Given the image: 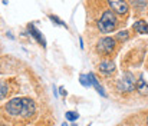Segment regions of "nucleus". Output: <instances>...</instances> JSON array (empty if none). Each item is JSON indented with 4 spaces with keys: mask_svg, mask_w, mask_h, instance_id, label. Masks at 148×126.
Instances as JSON below:
<instances>
[{
    "mask_svg": "<svg viewBox=\"0 0 148 126\" xmlns=\"http://www.w3.org/2000/svg\"><path fill=\"white\" fill-rule=\"evenodd\" d=\"M6 112L12 116H22V118H30L36 112V105L29 97H14L4 106Z\"/></svg>",
    "mask_w": 148,
    "mask_h": 126,
    "instance_id": "1",
    "label": "nucleus"
},
{
    "mask_svg": "<svg viewBox=\"0 0 148 126\" xmlns=\"http://www.w3.org/2000/svg\"><path fill=\"white\" fill-rule=\"evenodd\" d=\"M97 25H98V29L102 33H109V32H112L116 27L118 22H116V17H115L114 12L112 10H106V12L102 13V16L99 17Z\"/></svg>",
    "mask_w": 148,
    "mask_h": 126,
    "instance_id": "2",
    "label": "nucleus"
},
{
    "mask_svg": "<svg viewBox=\"0 0 148 126\" xmlns=\"http://www.w3.org/2000/svg\"><path fill=\"white\" fill-rule=\"evenodd\" d=\"M137 87V79L131 72H125L124 76L119 79L118 82V90H121L122 93H131L134 92Z\"/></svg>",
    "mask_w": 148,
    "mask_h": 126,
    "instance_id": "3",
    "label": "nucleus"
},
{
    "mask_svg": "<svg viewBox=\"0 0 148 126\" xmlns=\"http://www.w3.org/2000/svg\"><path fill=\"white\" fill-rule=\"evenodd\" d=\"M115 50V40L112 37H102L97 43V52L99 54H111Z\"/></svg>",
    "mask_w": 148,
    "mask_h": 126,
    "instance_id": "4",
    "label": "nucleus"
},
{
    "mask_svg": "<svg viewBox=\"0 0 148 126\" xmlns=\"http://www.w3.org/2000/svg\"><path fill=\"white\" fill-rule=\"evenodd\" d=\"M108 4H109V7H111L115 13H118V14H127V12H128V3H125V1L111 0V1H108Z\"/></svg>",
    "mask_w": 148,
    "mask_h": 126,
    "instance_id": "5",
    "label": "nucleus"
},
{
    "mask_svg": "<svg viewBox=\"0 0 148 126\" xmlns=\"http://www.w3.org/2000/svg\"><path fill=\"white\" fill-rule=\"evenodd\" d=\"M27 30H29V33H30V36L36 40V42L39 43L42 47H46V40H45V37L42 36V33L33 26V25H27Z\"/></svg>",
    "mask_w": 148,
    "mask_h": 126,
    "instance_id": "6",
    "label": "nucleus"
},
{
    "mask_svg": "<svg viewBox=\"0 0 148 126\" xmlns=\"http://www.w3.org/2000/svg\"><path fill=\"white\" fill-rule=\"evenodd\" d=\"M88 80H89V84L98 92L101 96H103V97H106V93H105V90H103V87L101 86V83L98 82V79H97V76L91 72V73H88Z\"/></svg>",
    "mask_w": 148,
    "mask_h": 126,
    "instance_id": "7",
    "label": "nucleus"
},
{
    "mask_svg": "<svg viewBox=\"0 0 148 126\" xmlns=\"http://www.w3.org/2000/svg\"><path fill=\"white\" fill-rule=\"evenodd\" d=\"M98 67H99V70L102 73H105V75H111V73L115 72V63L112 60H102L99 63Z\"/></svg>",
    "mask_w": 148,
    "mask_h": 126,
    "instance_id": "8",
    "label": "nucleus"
},
{
    "mask_svg": "<svg viewBox=\"0 0 148 126\" xmlns=\"http://www.w3.org/2000/svg\"><path fill=\"white\" fill-rule=\"evenodd\" d=\"M137 92H138L141 96H148V83L143 78H140V79L137 80Z\"/></svg>",
    "mask_w": 148,
    "mask_h": 126,
    "instance_id": "9",
    "label": "nucleus"
},
{
    "mask_svg": "<svg viewBox=\"0 0 148 126\" xmlns=\"http://www.w3.org/2000/svg\"><path fill=\"white\" fill-rule=\"evenodd\" d=\"M134 29L137 30V33H141V35H148V23L144 20H137L134 23Z\"/></svg>",
    "mask_w": 148,
    "mask_h": 126,
    "instance_id": "10",
    "label": "nucleus"
},
{
    "mask_svg": "<svg viewBox=\"0 0 148 126\" xmlns=\"http://www.w3.org/2000/svg\"><path fill=\"white\" fill-rule=\"evenodd\" d=\"M65 118H66V121H69V122H75V121H78V119H79V113H76V112L71 110V112H66Z\"/></svg>",
    "mask_w": 148,
    "mask_h": 126,
    "instance_id": "11",
    "label": "nucleus"
},
{
    "mask_svg": "<svg viewBox=\"0 0 148 126\" xmlns=\"http://www.w3.org/2000/svg\"><path fill=\"white\" fill-rule=\"evenodd\" d=\"M7 90H9V87H7V84L4 83V82H0V100L7 95Z\"/></svg>",
    "mask_w": 148,
    "mask_h": 126,
    "instance_id": "12",
    "label": "nucleus"
},
{
    "mask_svg": "<svg viewBox=\"0 0 148 126\" xmlns=\"http://www.w3.org/2000/svg\"><path fill=\"white\" fill-rule=\"evenodd\" d=\"M128 37H130V35H128L127 30H122V32L116 33V39H119V40H127Z\"/></svg>",
    "mask_w": 148,
    "mask_h": 126,
    "instance_id": "13",
    "label": "nucleus"
},
{
    "mask_svg": "<svg viewBox=\"0 0 148 126\" xmlns=\"http://www.w3.org/2000/svg\"><path fill=\"white\" fill-rule=\"evenodd\" d=\"M49 19H50V20H53V22H55L56 25H59V26H63V27H68V26H66V25H65V23H63V22H62V20L59 19V17H56L55 14H50V16H49Z\"/></svg>",
    "mask_w": 148,
    "mask_h": 126,
    "instance_id": "14",
    "label": "nucleus"
},
{
    "mask_svg": "<svg viewBox=\"0 0 148 126\" xmlns=\"http://www.w3.org/2000/svg\"><path fill=\"white\" fill-rule=\"evenodd\" d=\"M79 82L82 86H91L89 84V80H88V75H81L79 76Z\"/></svg>",
    "mask_w": 148,
    "mask_h": 126,
    "instance_id": "15",
    "label": "nucleus"
},
{
    "mask_svg": "<svg viewBox=\"0 0 148 126\" xmlns=\"http://www.w3.org/2000/svg\"><path fill=\"white\" fill-rule=\"evenodd\" d=\"M132 4H134L135 7H140V9H145V6H147V1H132Z\"/></svg>",
    "mask_w": 148,
    "mask_h": 126,
    "instance_id": "16",
    "label": "nucleus"
},
{
    "mask_svg": "<svg viewBox=\"0 0 148 126\" xmlns=\"http://www.w3.org/2000/svg\"><path fill=\"white\" fill-rule=\"evenodd\" d=\"M59 90H60V95H63V96H65V95H66V92H65V89H63V87H60V89H59Z\"/></svg>",
    "mask_w": 148,
    "mask_h": 126,
    "instance_id": "17",
    "label": "nucleus"
},
{
    "mask_svg": "<svg viewBox=\"0 0 148 126\" xmlns=\"http://www.w3.org/2000/svg\"><path fill=\"white\" fill-rule=\"evenodd\" d=\"M62 126H68V123H62Z\"/></svg>",
    "mask_w": 148,
    "mask_h": 126,
    "instance_id": "18",
    "label": "nucleus"
},
{
    "mask_svg": "<svg viewBox=\"0 0 148 126\" xmlns=\"http://www.w3.org/2000/svg\"><path fill=\"white\" fill-rule=\"evenodd\" d=\"M147 125H148V118H147Z\"/></svg>",
    "mask_w": 148,
    "mask_h": 126,
    "instance_id": "19",
    "label": "nucleus"
},
{
    "mask_svg": "<svg viewBox=\"0 0 148 126\" xmlns=\"http://www.w3.org/2000/svg\"><path fill=\"white\" fill-rule=\"evenodd\" d=\"M72 126H78V125H72Z\"/></svg>",
    "mask_w": 148,
    "mask_h": 126,
    "instance_id": "20",
    "label": "nucleus"
}]
</instances>
